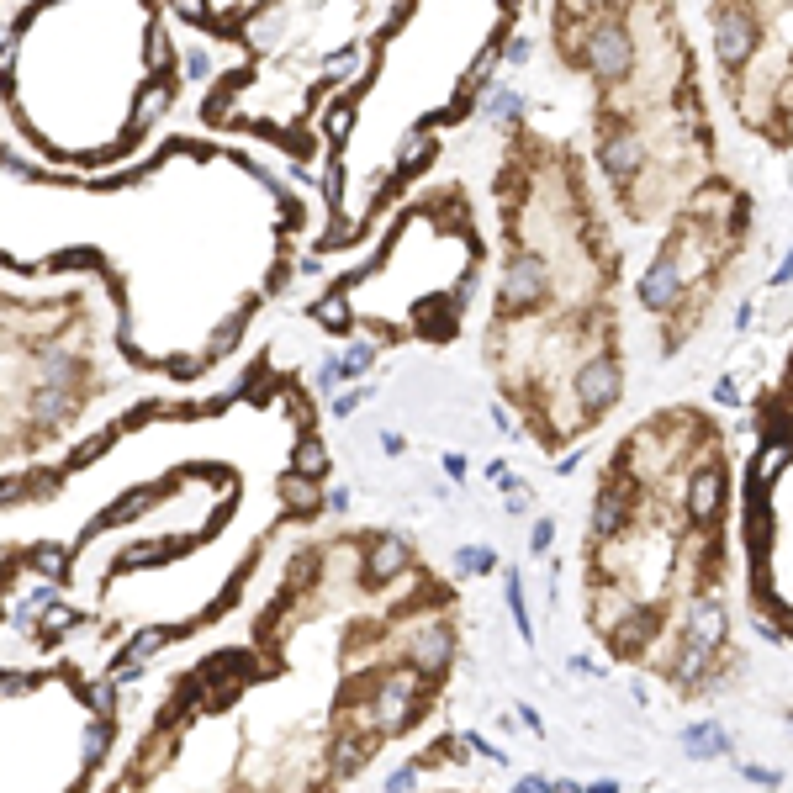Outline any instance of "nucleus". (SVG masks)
<instances>
[{
  "mask_svg": "<svg viewBox=\"0 0 793 793\" xmlns=\"http://www.w3.org/2000/svg\"><path fill=\"white\" fill-rule=\"evenodd\" d=\"M170 101L159 0H27L0 38V106L48 159H127Z\"/></svg>",
  "mask_w": 793,
  "mask_h": 793,
  "instance_id": "nucleus-1",
  "label": "nucleus"
},
{
  "mask_svg": "<svg viewBox=\"0 0 793 793\" xmlns=\"http://www.w3.org/2000/svg\"><path fill=\"white\" fill-rule=\"evenodd\" d=\"M709 656H714V651H704V645H693V640H682V651H677L672 661H661V672H667L672 682H682V688H698V682H704V672H709Z\"/></svg>",
  "mask_w": 793,
  "mask_h": 793,
  "instance_id": "nucleus-16",
  "label": "nucleus"
},
{
  "mask_svg": "<svg viewBox=\"0 0 793 793\" xmlns=\"http://www.w3.org/2000/svg\"><path fill=\"white\" fill-rule=\"evenodd\" d=\"M719 508H725V471H719V460H698L688 471V519L704 529L719 519Z\"/></svg>",
  "mask_w": 793,
  "mask_h": 793,
  "instance_id": "nucleus-9",
  "label": "nucleus"
},
{
  "mask_svg": "<svg viewBox=\"0 0 793 793\" xmlns=\"http://www.w3.org/2000/svg\"><path fill=\"white\" fill-rule=\"evenodd\" d=\"M762 48V32H756V16L741 0H714V64L741 75V64L756 59Z\"/></svg>",
  "mask_w": 793,
  "mask_h": 793,
  "instance_id": "nucleus-3",
  "label": "nucleus"
},
{
  "mask_svg": "<svg viewBox=\"0 0 793 793\" xmlns=\"http://www.w3.org/2000/svg\"><path fill=\"white\" fill-rule=\"evenodd\" d=\"M439 154V138L429 133V127H413L408 138L397 143V159H392V180H408V175H423Z\"/></svg>",
  "mask_w": 793,
  "mask_h": 793,
  "instance_id": "nucleus-12",
  "label": "nucleus"
},
{
  "mask_svg": "<svg viewBox=\"0 0 793 793\" xmlns=\"http://www.w3.org/2000/svg\"><path fill=\"white\" fill-rule=\"evenodd\" d=\"M408 661L423 677H439L455 661V630H450L445 619H423L418 630L408 635Z\"/></svg>",
  "mask_w": 793,
  "mask_h": 793,
  "instance_id": "nucleus-8",
  "label": "nucleus"
},
{
  "mask_svg": "<svg viewBox=\"0 0 793 793\" xmlns=\"http://www.w3.org/2000/svg\"><path fill=\"white\" fill-rule=\"evenodd\" d=\"M545 291H550V260L519 249L503 265V281H497V312L503 318H524V312H534L545 302Z\"/></svg>",
  "mask_w": 793,
  "mask_h": 793,
  "instance_id": "nucleus-5",
  "label": "nucleus"
},
{
  "mask_svg": "<svg viewBox=\"0 0 793 793\" xmlns=\"http://www.w3.org/2000/svg\"><path fill=\"white\" fill-rule=\"evenodd\" d=\"M714 402H725V408H735V381H719V386H714Z\"/></svg>",
  "mask_w": 793,
  "mask_h": 793,
  "instance_id": "nucleus-26",
  "label": "nucleus"
},
{
  "mask_svg": "<svg viewBox=\"0 0 793 793\" xmlns=\"http://www.w3.org/2000/svg\"><path fill=\"white\" fill-rule=\"evenodd\" d=\"M788 281H793V249L783 254V265H778V270H772V286H788Z\"/></svg>",
  "mask_w": 793,
  "mask_h": 793,
  "instance_id": "nucleus-24",
  "label": "nucleus"
},
{
  "mask_svg": "<svg viewBox=\"0 0 793 793\" xmlns=\"http://www.w3.org/2000/svg\"><path fill=\"white\" fill-rule=\"evenodd\" d=\"M519 117H524V96L513 85H497L487 96V122L497 127V122H519Z\"/></svg>",
  "mask_w": 793,
  "mask_h": 793,
  "instance_id": "nucleus-17",
  "label": "nucleus"
},
{
  "mask_svg": "<svg viewBox=\"0 0 793 793\" xmlns=\"http://www.w3.org/2000/svg\"><path fill=\"white\" fill-rule=\"evenodd\" d=\"M571 392H577V408H587V413H608V408L619 402V392H624L619 360H608V355L582 360L577 376H571Z\"/></svg>",
  "mask_w": 793,
  "mask_h": 793,
  "instance_id": "nucleus-7",
  "label": "nucleus"
},
{
  "mask_svg": "<svg viewBox=\"0 0 793 793\" xmlns=\"http://www.w3.org/2000/svg\"><path fill=\"white\" fill-rule=\"evenodd\" d=\"M503 593H508V608H513V624H519V635H524V640H534V624H529V603H524V582H519V571H508V577H503Z\"/></svg>",
  "mask_w": 793,
  "mask_h": 793,
  "instance_id": "nucleus-18",
  "label": "nucleus"
},
{
  "mask_svg": "<svg viewBox=\"0 0 793 793\" xmlns=\"http://www.w3.org/2000/svg\"><path fill=\"white\" fill-rule=\"evenodd\" d=\"M519 788H524V793H540V788H550V783L540 778V772H529V778H519Z\"/></svg>",
  "mask_w": 793,
  "mask_h": 793,
  "instance_id": "nucleus-27",
  "label": "nucleus"
},
{
  "mask_svg": "<svg viewBox=\"0 0 793 793\" xmlns=\"http://www.w3.org/2000/svg\"><path fill=\"white\" fill-rule=\"evenodd\" d=\"M550 545H556V519H540V524L529 529V550H534V556H545Z\"/></svg>",
  "mask_w": 793,
  "mask_h": 793,
  "instance_id": "nucleus-21",
  "label": "nucleus"
},
{
  "mask_svg": "<svg viewBox=\"0 0 793 793\" xmlns=\"http://www.w3.org/2000/svg\"><path fill=\"white\" fill-rule=\"evenodd\" d=\"M455 566L460 571H492L497 556H492V550H455Z\"/></svg>",
  "mask_w": 793,
  "mask_h": 793,
  "instance_id": "nucleus-20",
  "label": "nucleus"
},
{
  "mask_svg": "<svg viewBox=\"0 0 793 793\" xmlns=\"http://www.w3.org/2000/svg\"><path fill=\"white\" fill-rule=\"evenodd\" d=\"M503 59H508V64H529V59H534V38H513V43L503 48Z\"/></svg>",
  "mask_w": 793,
  "mask_h": 793,
  "instance_id": "nucleus-22",
  "label": "nucleus"
},
{
  "mask_svg": "<svg viewBox=\"0 0 793 793\" xmlns=\"http://www.w3.org/2000/svg\"><path fill=\"white\" fill-rule=\"evenodd\" d=\"M598 164H603V175L614 180V191H630L635 180L645 175V164H651V149H645V138L635 133L630 122L608 117L598 127Z\"/></svg>",
  "mask_w": 793,
  "mask_h": 793,
  "instance_id": "nucleus-4",
  "label": "nucleus"
},
{
  "mask_svg": "<svg viewBox=\"0 0 793 793\" xmlns=\"http://www.w3.org/2000/svg\"><path fill=\"white\" fill-rule=\"evenodd\" d=\"M587 6H593L598 16H619L624 6H630V0H587Z\"/></svg>",
  "mask_w": 793,
  "mask_h": 793,
  "instance_id": "nucleus-25",
  "label": "nucleus"
},
{
  "mask_svg": "<svg viewBox=\"0 0 793 793\" xmlns=\"http://www.w3.org/2000/svg\"><path fill=\"white\" fill-rule=\"evenodd\" d=\"M577 64H587V75H593L603 90L624 85L640 69V48H635V32L624 16H593L577 43Z\"/></svg>",
  "mask_w": 793,
  "mask_h": 793,
  "instance_id": "nucleus-2",
  "label": "nucleus"
},
{
  "mask_svg": "<svg viewBox=\"0 0 793 793\" xmlns=\"http://www.w3.org/2000/svg\"><path fill=\"white\" fill-rule=\"evenodd\" d=\"M297 471H302V476H323V471H328V455H323V445H312V439H307V445H302V455H297Z\"/></svg>",
  "mask_w": 793,
  "mask_h": 793,
  "instance_id": "nucleus-19",
  "label": "nucleus"
},
{
  "mask_svg": "<svg viewBox=\"0 0 793 793\" xmlns=\"http://www.w3.org/2000/svg\"><path fill=\"white\" fill-rule=\"evenodd\" d=\"M741 772H746L751 783H767V788H778V783H783V772H772V767H756V762H746Z\"/></svg>",
  "mask_w": 793,
  "mask_h": 793,
  "instance_id": "nucleus-23",
  "label": "nucleus"
},
{
  "mask_svg": "<svg viewBox=\"0 0 793 793\" xmlns=\"http://www.w3.org/2000/svg\"><path fill=\"white\" fill-rule=\"evenodd\" d=\"M682 751H688L693 762H714V756L730 751V735H725V725L704 719V725H688V730H682Z\"/></svg>",
  "mask_w": 793,
  "mask_h": 793,
  "instance_id": "nucleus-15",
  "label": "nucleus"
},
{
  "mask_svg": "<svg viewBox=\"0 0 793 793\" xmlns=\"http://www.w3.org/2000/svg\"><path fill=\"white\" fill-rule=\"evenodd\" d=\"M445 471H450L455 482H460V476H466V460H460V455H445Z\"/></svg>",
  "mask_w": 793,
  "mask_h": 793,
  "instance_id": "nucleus-28",
  "label": "nucleus"
},
{
  "mask_svg": "<svg viewBox=\"0 0 793 793\" xmlns=\"http://www.w3.org/2000/svg\"><path fill=\"white\" fill-rule=\"evenodd\" d=\"M413 571V545L402 534H381V540L365 545V577L371 582H397Z\"/></svg>",
  "mask_w": 793,
  "mask_h": 793,
  "instance_id": "nucleus-11",
  "label": "nucleus"
},
{
  "mask_svg": "<svg viewBox=\"0 0 793 793\" xmlns=\"http://www.w3.org/2000/svg\"><path fill=\"white\" fill-rule=\"evenodd\" d=\"M725 635H730V624H725V608H719V603H698L693 614H688V624H682V640L704 645V651H719Z\"/></svg>",
  "mask_w": 793,
  "mask_h": 793,
  "instance_id": "nucleus-13",
  "label": "nucleus"
},
{
  "mask_svg": "<svg viewBox=\"0 0 793 793\" xmlns=\"http://www.w3.org/2000/svg\"><path fill=\"white\" fill-rule=\"evenodd\" d=\"M519 719H524V725H529V730H545V725H540V714H534L529 704H519Z\"/></svg>",
  "mask_w": 793,
  "mask_h": 793,
  "instance_id": "nucleus-30",
  "label": "nucleus"
},
{
  "mask_svg": "<svg viewBox=\"0 0 793 793\" xmlns=\"http://www.w3.org/2000/svg\"><path fill=\"white\" fill-rule=\"evenodd\" d=\"M519 6H524V0H497V16L508 22V16H519Z\"/></svg>",
  "mask_w": 793,
  "mask_h": 793,
  "instance_id": "nucleus-29",
  "label": "nucleus"
},
{
  "mask_svg": "<svg viewBox=\"0 0 793 793\" xmlns=\"http://www.w3.org/2000/svg\"><path fill=\"white\" fill-rule=\"evenodd\" d=\"M788 460H793V434L778 423V434H762V439H751V487H772L778 476L788 471Z\"/></svg>",
  "mask_w": 793,
  "mask_h": 793,
  "instance_id": "nucleus-10",
  "label": "nucleus"
},
{
  "mask_svg": "<svg viewBox=\"0 0 793 793\" xmlns=\"http://www.w3.org/2000/svg\"><path fill=\"white\" fill-rule=\"evenodd\" d=\"M624 524H630V492H619V487L598 492V503H593V540H619Z\"/></svg>",
  "mask_w": 793,
  "mask_h": 793,
  "instance_id": "nucleus-14",
  "label": "nucleus"
},
{
  "mask_svg": "<svg viewBox=\"0 0 793 793\" xmlns=\"http://www.w3.org/2000/svg\"><path fill=\"white\" fill-rule=\"evenodd\" d=\"M635 297L645 312H672L682 297H688V270H682V254L677 249H661L651 270L635 281Z\"/></svg>",
  "mask_w": 793,
  "mask_h": 793,
  "instance_id": "nucleus-6",
  "label": "nucleus"
},
{
  "mask_svg": "<svg viewBox=\"0 0 793 793\" xmlns=\"http://www.w3.org/2000/svg\"><path fill=\"white\" fill-rule=\"evenodd\" d=\"M788 365H793V360H788Z\"/></svg>",
  "mask_w": 793,
  "mask_h": 793,
  "instance_id": "nucleus-31",
  "label": "nucleus"
}]
</instances>
